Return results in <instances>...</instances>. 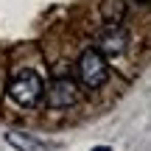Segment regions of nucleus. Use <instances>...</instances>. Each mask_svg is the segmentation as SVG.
<instances>
[{"label": "nucleus", "instance_id": "f03ea898", "mask_svg": "<svg viewBox=\"0 0 151 151\" xmlns=\"http://www.w3.org/2000/svg\"><path fill=\"white\" fill-rule=\"evenodd\" d=\"M78 76L90 90H98V87L106 84L109 67H106V62H104V56L98 50H84L81 59H78Z\"/></svg>", "mask_w": 151, "mask_h": 151}, {"label": "nucleus", "instance_id": "f257e3e1", "mask_svg": "<svg viewBox=\"0 0 151 151\" xmlns=\"http://www.w3.org/2000/svg\"><path fill=\"white\" fill-rule=\"evenodd\" d=\"M42 92H45V84H42V78H39V73H34V70H22L9 84V95L14 98L20 106H37Z\"/></svg>", "mask_w": 151, "mask_h": 151}, {"label": "nucleus", "instance_id": "20e7f679", "mask_svg": "<svg viewBox=\"0 0 151 151\" xmlns=\"http://www.w3.org/2000/svg\"><path fill=\"white\" fill-rule=\"evenodd\" d=\"M70 104H76V84L70 78L50 81V87H48V106L62 109V106H70Z\"/></svg>", "mask_w": 151, "mask_h": 151}, {"label": "nucleus", "instance_id": "7ed1b4c3", "mask_svg": "<svg viewBox=\"0 0 151 151\" xmlns=\"http://www.w3.org/2000/svg\"><path fill=\"white\" fill-rule=\"evenodd\" d=\"M126 42H129V37H126V31L118 25V22H109V25L98 34V48H101L104 53H112V56L123 53Z\"/></svg>", "mask_w": 151, "mask_h": 151}, {"label": "nucleus", "instance_id": "0eeeda50", "mask_svg": "<svg viewBox=\"0 0 151 151\" xmlns=\"http://www.w3.org/2000/svg\"><path fill=\"white\" fill-rule=\"evenodd\" d=\"M143 3H148V0H143Z\"/></svg>", "mask_w": 151, "mask_h": 151}, {"label": "nucleus", "instance_id": "39448f33", "mask_svg": "<svg viewBox=\"0 0 151 151\" xmlns=\"http://www.w3.org/2000/svg\"><path fill=\"white\" fill-rule=\"evenodd\" d=\"M123 11H126L123 0H104V3H101V14H104L106 22H120Z\"/></svg>", "mask_w": 151, "mask_h": 151}, {"label": "nucleus", "instance_id": "423d86ee", "mask_svg": "<svg viewBox=\"0 0 151 151\" xmlns=\"http://www.w3.org/2000/svg\"><path fill=\"white\" fill-rule=\"evenodd\" d=\"M92 151H112V148H106V146H98V148H92Z\"/></svg>", "mask_w": 151, "mask_h": 151}]
</instances>
